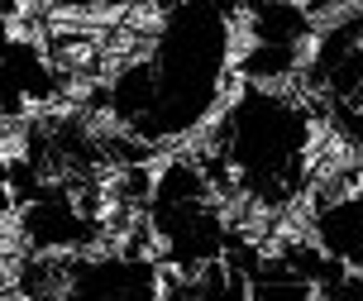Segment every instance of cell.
Here are the masks:
<instances>
[{"instance_id": "cell-1", "label": "cell", "mask_w": 363, "mask_h": 301, "mask_svg": "<svg viewBox=\"0 0 363 301\" xmlns=\"http://www.w3.org/2000/svg\"><path fill=\"white\" fill-rule=\"evenodd\" d=\"M167 268L148 248L101 244L62 263L57 301H163Z\"/></svg>"}, {"instance_id": "cell-2", "label": "cell", "mask_w": 363, "mask_h": 301, "mask_svg": "<svg viewBox=\"0 0 363 301\" xmlns=\"http://www.w3.org/2000/svg\"><path fill=\"white\" fill-rule=\"evenodd\" d=\"M301 230L335 268L363 273V182L345 192H315L301 206Z\"/></svg>"}, {"instance_id": "cell-3", "label": "cell", "mask_w": 363, "mask_h": 301, "mask_svg": "<svg viewBox=\"0 0 363 301\" xmlns=\"http://www.w3.org/2000/svg\"><path fill=\"white\" fill-rule=\"evenodd\" d=\"M315 301H363V273H335L315 287Z\"/></svg>"}]
</instances>
